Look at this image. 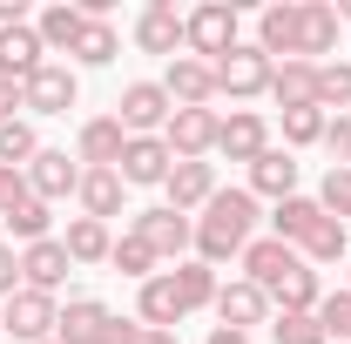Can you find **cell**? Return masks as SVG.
I'll use <instances>...</instances> for the list:
<instances>
[{
    "label": "cell",
    "mask_w": 351,
    "mask_h": 344,
    "mask_svg": "<svg viewBox=\"0 0 351 344\" xmlns=\"http://www.w3.org/2000/svg\"><path fill=\"white\" fill-rule=\"evenodd\" d=\"M176 156L162 135H129V149H122V162H115V175L129 182V189H149V182H169Z\"/></svg>",
    "instance_id": "obj_11"
},
{
    "label": "cell",
    "mask_w": 351,
    "mask_h": 344,
    "mask_svg": "<svg viewBox=\"0 0 351 344\" xmlns=\"http://www.w3.org/2000/svg\"><path fill=\"white\" fill-rule=\"evenodd\" d=\"M210 310H217V317L230 324V331H257V324H270V297H263V291L250 284V277H237V284H223Z\"/></svg>",
    "instance_id": "obj_18"
},
{
    "label": "cell",
    "mask_w": 351,
    "mask_h": 344,
    "mask_svg": "<svg viewBox=\"0 0 351 344\" xmlns=\"http://www.w3.org/2000/svg\"><path fill=\"white\" fill-rule=\"evenodd\" d=\"M317 210L338 216V223H351V169H324V182H317Z\"/></svg>",
    "instance_id": "obj_41"
},
{
    "label": "cell",
    "mask_w": 351,
    "mask_h": 344,
    "mask_svg": "<svg viewBox=\"0 0 351 344\" xmlns=\"http://www.w3.org/2000/svg\"><path fill=\"white\" fill-rule=\"evenodd\" d=\"M270 338L277 344H331L324 324H317V310H277L270 317Z\"/></svg>",
    "instance_id": "obj_36"
},
{
    "label": "cell",
    "mask_w": 351,
    "mask_h": 344,
    "mask_svg": "<svg viewBox=\"0 0 351 344\" xmlns=\"http://www.w3.org/2000/svg\"><path fill=\"white\" fill-rule=\"evenodd\" d=\"M142 344H182V338H176V331H149V324H142Z\"/></svg>",
    "instance_id": "obj_49"
},
{
    "label": "cell",
    "mask_w": 351,
    "mask_h": 344,
    "mask_svg": "<svg viewBox=\"0 0 351 344\" xmlns=\"http://www.w3.org/2000/svg\"><path fill=\"white\" fill-rule=\"evenodd\" d=\"M317 108H351V61H317Z\"/></svg>",
    "instance_id": "obj_37"
},
{
    "label": "cell",
    "mask_w": 351,
    "mask_h": 344,
    "mask_svg": "<svg viewBox=\"0 0 351 344\" xmlns=\"http://www.w3.org/2000/svg\"><path fill=\"white\" fill-rule=\"evenodd\" d=\"M122 175L115 169H82V189H75V203H82V216H95V223H108V216H122Z\"/></svg>",
    "instance_id": "obj_25"
},
{
    "label": "cell",
    "mask_w": 351,
    "mask_h": 344,
    "mask_svg": "<svg viewBox=\"0 0 351 344\" xmlns=\"http://www.w3.org/2000/svg\"><path fill=\"white\" fill-rule=\"evenodd\" d=\"M298 156L291 149H263L257 162H250V196H270V203H284V196H298Z\"/></svg>",
    "instance_id": "obj_19"
},
{
    "label": "cell",
    "mask_w": 351,
    "mask_h": 344,
    "mask_svg": "<svg viewBox=\"0 0 351 344\" xmlns=\"http://www.w3.org/2000/svg\"><path fill=\"white\" fill-rule=\"evenodd\" d=\"M189 310H182V297H176V277L169 270H156L142 291H135V324H149V331H176Z\"/></svg>",
    "instance_id": "obj_15"
},
{
    "label": "cell",
    "mask_w": 351,
    "mask_h": 344,
    "mask_svg": "<svg viewBox=\"0 0 351 344\" xmlns=\"http://www.w3.org/2000/svg\"><path fill=\"white\" fill-rule=\"evenodd\" d=\"M331 47H338V7L331 0H304V54L298 61H317Z\"/></svg>",
    "instance_id": "obj_32"
},
{
    "label": "cell",
    "mask_w": 351,
    "mask_h": 344,
    "mask_svg": "<svg viewBox=\"0 0 351 344\" xmlns=\"http://www.w3.org/2000/svg\"><path fill=\"white\" fill-rule=\"evenodd\" d=\"M75 101H82V82H75L68 61H47V68H34V75L21 82V108H27V115H68Z\"/></svg>",
    "instance_id": "obj_6"
},
{
    "label": "cell",
    "mask_w": 351,
    "mask_h": 344,
    "mask_svg": "<svg viewBox=\"0 0 351 344\" xmlns=\"http://www.w3.org/2000/svg\"><path fill=\"white\" fill-rule=\"evenodd\" d=\"M108 317H115V310H108L101 297H68L61 317H54V338H61V344H95Z\"/></svg>",
    "instance_id": "obj_22"
},
{
    "label": "cell",
    "mask_w": 351,
    "mask_h": 344,
    "mask_svg": "<svg viewBox=\"0 0 351 344\" xmlns=\"http://www.w3.org/2000/svg\"><path fill=\"white\" fill-rule=\"evenodd\" d=\"M27 189H34L41 203H61V196L82 189V162H75L68 149H41V156L27 162Z\"/></svg>",
    "instance_id": "obj_14"
},
{
    "label": "cell",
    "mask_w": 351,
    "mask_h": 344,
    "mask_svg": "<svg viewBox=\"0 0 351 344\" xmlns=\"http://www.w3.org/2000/svg\"><path fill=\"white\" fill-rule=\"evenodd\" d=\"M115 54H122V34H115L108 21H88L82 41H75V61H82V68H108Z\"/></svg>",
    "instance_id": "obj_34"
},
{
    "label": "cell",
    "mask_w": 351,
    "mask_h": 344,
    "mask_svg": "<svg viewBox=\"0 0 351 344\" xmlns=\"http://www.w3.org/2000/svg\"><path fill=\"white\" fill-rule=\"evenodd\" d=\"M203 344H257V338H250V331H230V324H217V331H210Z\"/></svg>",
    "instance_id": "obj_48"
},
{
    "label": "cell",
    "mask_w": 351,
    "mask_h": 344,
    "mask_svg": "<svg viewBox=\"0 0 351 344\" xmlns=\"http://www.w3.org/2000/svg\"><path fill=\"white\" fill-rule=\"evenodd\" d=\"M27 196H34V189H27V169H0V216H14Z\"/></svg>",
    "instance_id": "obj_43"
},
{
    "label": "cell",
    "mask_w": 351,
    "mask_h": 344,
    "mask_svg": "<svg viewBox=\"0 0 351 344\" xmlns=\"http://www.w3.org/2000/svg\"><path fill=\"white\" fill-rule=\"evenodd\" d=\"M217 135H223L217 108H176L169 129H162V142H169L176 162H210V156H217Z\"/></svg>",
    "instance_id": "obj_5"
},
{
    "label": "cell",
    "mask_w": 351,
    "mask_h": 344,
    "mask_svg": "<svg viewBox=\"0 0 351 344\" xmlns=\"http://www.w3.org/2000/svg\"><path fill=\"white\" fill-rule=\"evenodd\" d=\"M210 68H217V95H230V101H257V95H270V75H277V61H270L257 41H237L223 61H210Z\"/></svg>",
    "instance_id": "obj_3"
},
{
    "label": "cell",
    "mask_w": 351,
    "mask_h": 344,
    "mask_svg": "<svg viewBox=\"0 0 351 344\" xmlns=\"http://www.w3.org/2000/svg\"><path fill=\"white\" fill-rule=\"evenodd\" d=\"M54 317H61V304L47 297V291H14V297L0 304V338H14V344H47L54 338Z\"/></svg>",
    "instance_id": "obj_4"
},
{
    "label": "cell",
    "mask_w": 351,
    "mask_h": 344,
    "mask_svg": "<svg viewBox=\"0 0 351 344\" xmlns=\"http://www.w3.org/2000/svg\"><path fill=\"white\" fill-rule=\"evenodd\" d=\"M135 47L176 61V47H182V14H176V0H149V7L135 14Z\"/></svg>",
    "instance_id": "obj_16"
},
{
    "label": "cell",
    "mask_w": 351,
    "mask_h": 344,
    "mask_svg": "<svg viewBox=\"0 0 351 344\" xmlns=\"http://www.w3.org/2000/svg\"><path fill=\"white\" fill-rule=\"evenodd\" d=\"M135 236L156 250V257H169V263H182V250L196 243V216H182V210H169V203H156V210H135V223H129Z\"/></svg>",
    "instance_id": "obj_7"
},
{
    "label": "cell",
    "mask_w": 351,
    "mask_h": 344,
    "mask_svg": "<svg viewBox=\"0 0 351 344\" xmlns=\"http://www.w3.org/2000/svg\"><path fill=\"white\" fill-rule=\"evenodd\" d=\"M34 68H47V47H41V34H34V21H21V27H0V75L27 82Z\"/></svg>",
    "instance_id": "obj_21"
},
{
    "label": "cell",
    "mask_w": 351,
    "mask_h": 344,
    "mask_svg": "<svg viewBox=\"0 0 351 344\" xmlns=\"http://www.w3.org/2000/svg\"><path fill=\"white\" fill-rule=\"evenodd\" d=\"M317 324H324V338H331V344H351V291H324Z\"/></svg>",
    "instance_id": "obj_40"
},
{
    "label": "cell",
    "mask_w": 351,
    "mask_h": 344,
    "mask_svg": "<svg viewBox=\"0 0 351 344\" xmlns=\"http://www.w3.org/2000/svg\"><path fill=\"white\" fill-rule=\"evenodd\" d=\"M345 291H351V257H345Z\"/></svg>",
    "instance_id": "obj_50"
},
{
    "label": "cell",
    "mask_w": 351,
    "mask_h": 344,
    "mask_svg": "<svg viewBox=\"0 0 351 344\" xmlns=\"http://www.w3.org/2000/svg\"><path fill=\"white\" fill-rule=\"evenodd\" d=\"M27 21V0H0V27H21Z\"/></svg>",
    "instance_id": "obj_47"
},
{
    "label": "cell",
    "mask_w": 351,
    "mask_h": 344,
    "mask_svg": "<svg viewBox=\"0 0 351 344\" xmlns=\"http://www.w3.org/2000/svg\"><path fill=\"white\" fill-rule=\"evenodd\" d=\"M82 27H88V14H82V7H68V0L41 7V21H34V34H41V47H47V54H75Z\"/></svg>",
    "instance_id": "obj_26"
},
{
    "label": "cell",
    "mask_w": 351,
    "mask_h": 344,
    "mask_svg": "<svg viewBox=\"0 0 351 344\" xmlns=\"http://www.w3.org/2000/svg\"><path fill=\"white\" fill-rule=\"evenodd\" d=\"M169 277H176V297H182V310H203V304H217V291H223L217 270H210L203 257H182Z\"/></svg>",
    "instance_id": "obj_30"
},
{
    "label": "cell",
    "mask_w": 351,
    "mask_h": 344,
    "mask_svg": "<svg viewBox=\"0 0 351 344\" xmlns=\"http://www.w3.org/2000/svg\"><path fill=\"white\" fill-rule=\"evenodd\" d=\"M162 95H169L176 108H210L217 101V68L196 61V54H176L169 68H162Z\"/></svg>",
    "instance_id": "obj_10"
},
{
    "label": "cell",
    "mask_w": 351,
    "mask_h": 344,
    "mask_svg": "<svg viewBox=\"0 0 351 344\" xmlns=\"http://www.w3.org/2000/svg\"><path fill=\"white\" fill-rule=\"evenodd\" d=\"M176 115V101L162 95V82H129L122 88V101H115V122L129 135H162Z\"/></svg>",
    "instance_id": "obj_8"
},
{
    "label": "cell",
    "mask_w": 351,
    "mask_h": 344,
    "mask_svg": "<svg viewBox=\"0 0 351 344\" xmlns=\"http://www.w3.org/2000/svg\"><path fill=\"white\" fill-rule=\"evenodd\" d=\"M95 344H142V324H135V317H108Z\"/></svg>",
    "instance_id": "obj_45"
},
{
    "label": "cell",
    "mask_w": 351,
    "mask_h": 344,
    "mask_svg": "<svg viewBox=\"0 0 351 344\" xmlns=\"http://www.w3.org/2000/svg\"><path fill=\"white\" fill-rule=\"evenodd\" d=\"M250 230H257V196H250V189H217V196L203 203V216H196V243H189V250L217 270V263L250 250Z\"/></svg>",
    "instance_id": "obj_1"
},
{
    "label": "cell",
    "mask_w": 351,
    "mask_h": 344,
    "mask_svg": "<svg viewBox=\"0 0 351 344\" xmlns=\"http://www.w3.org/2000/svg\"><path fill=\"white\" fill-rule=\"evenodd\" d=\"M162 196H169V210H203L210 196H217V162H176L169 182H162Z\"/></svg>",
    "instance_id": "obj_20"
},
{
    "label": "cell",
    "mask_w": 351,
    "mask_h": 344,
    "mask_svg": "<svg viewBox=\"0 0 351 344\" xmlns=\"http://www.w3.org/2000/svg\"><path fill=\"white\" fill-rule=\"evenodd\" d=\"M298 257H304L311 270H317V263H345V257H351L345 223H338V216H317V223L304 230V243H298Z\"/></svg>",
    "instance_id": "obj_29"
},
{
    "label": "cell",
    "mask_w": 351,
    "mask_h": 344,
    "mask_svg": "<svg viewBox=\"0 0 351 344\" xmlns=\"http://www.w3.org/2000/svg\"><path fill=\"white\" fill-rule=\"evenodd\" d=\"M108 263H115V270H122V277H135V284H149V277H156V250H149V243H142V236H115V250H108Z\"/></svg>",
    "instance_id": "obj_35"
},
{
    "label": "cell",
    "mask_w": 351,
    "mask_h": 344,
    "mask_svg": "<svg viewBox=\"0 0 351 344\" xmlns=\"http://www.w3.org/2000/svg\"><path fill=\"white\" fill-rule=\"evenodd\" d=\"M257 47L270 61H298L304 54V0H277L257 14Z\"/></svg>",
    "instance_id": "obj_9"
},
{
    "label": "cell",
    "mask_w": 351,
    "mask_h": 344,
    "mask_svg": "<svg viewBox=\"0 0 351 344\" xmlns=\"http://www.w3.org/2000/svg\"><path fill=\"white\" fill-rule=\"evenodd\" d=\"M122 149H129V129H122L115 115H95V122H82V135H75V162H82V169H115Z\"/></svg>",
    "instance_id": "obj_13"
},
{
    "label": "cell",
    "mask_w": 351,
    "mask_h": 344,
    "mask_svg": "<svg viewBox=\"0 0 351 344\" xmlns=\"http://www.w3.org/2000/svg\"><path fill=\"white\" fill-rule=\"evenodd\" d=\"M263 149H270V122H263L257 108H237V115H223L217 156H230V162H257Z\"/></svg>",
    "instance_id": "obj_17"
},
{
    "label": "cell",
    "mask_w": 351,
    "mask_h": 344,
    "mask_svg": "<svg viewBox=\"0 0 351 344\" xmlns=\"http://www.w3.org/2000/svg\"><path fill=\"white\" fill-rule=\"evenodd\" d=\"M324 149H331V169H351V115L324 122Z\"/></svg>",
    "instance_id": "obj_42"
},
{
    "label": "cell",
    "mask_w": 351,
    "mask_h": 344,
    "mask_svg": "<svg viewBox=\"0 0 351 344\" xmlns=\"http://www.w3.org/2000/svg\"><path fill=\"white\" fill-rule=\"evenodd\" d=\"M237 263H243V277H250L257 291H270V284H277L291 263H304V257H298L291 243H277V236H250V250H243Z\"/></svg>",
    "instance_id": "obj_23"
},
{
    "label": "cell",
    "mask_w": 351,
    "mask_h": 344,
    "mask_svg": "<svg viewBox=\"0 0 351 344\" xmlns=\"http://www.w3.org/2000/svg\"><path fill=\"white\" fill-rule=\"evenodd\" d=\"M270 95H277V108H317V61H277Z\"/></svg>",
    "instance_id": "obj_27"
},
{
    "label": "cell",
    "mask_w": 351,
    "mask_h": 344,
    "mask_svg": "<svg viewBox=\"0 0 351 344\" xmlns=\"http://www.w3.org/2000/svg\"><path fill=\"white\" fill-rule=\"evenodd\" d=\"M68 270H75V257H68L61 236H41V243L21 250V284H27V291H47V297H54V291L68 284Z\"/></svg>",
    "instance_id": "obj_12"
},
{
    "label": "cell",
    "mask_w": 351,
    "mask_h": 344,
    "mask_svg": "<svg viewBox=\"0 0 351 344\" xmlns=\"http://www.w3.org/2000/svg\"><path fill=\"white\" fill-rule=\"evenodd\" d=\"M61 243H68V257H75V263H108V250H115V230H108V223H95V216H68Z\"/></svg>",
    "instance_id": "obj_28"
},
{
    "label": "cell",
    "mask_w": 351,
    "mask_h": 344,
    "mask_svg": "<svg viewBox=\"0 0 351 344\" xmlns=\"http://www.w3.org/2000/svg\"><path fill=\"white\" fill-rule=\"evenodd\" d=\"M14 108H21V82L0 75V122H14Z\"/></svg>",
    "instance_id": "obj_46"
},
{
    "label": "cell",
    "mask_w": 351,
    "mask_h": 344,
    "mask_svg": "<svg viewBox=\"0 0 351 344\" xmlns=\"http://www.w3.org/2000/svg\"><path fill=\"white\" fill-rule=\"evenodd\" d=\"M263 297H270V310H317V304H324V284H317V270H311V263H291Z\"/></svg>",
    "instance_id": "obj_24"
},
{
    "label": "cell",
    "mask_w": 351,
    "mask_h": 344,
    "mask_svg": "<svg viewBox=\"0 0 351 344\" xmlns=\"http://www.w3.org/2000/svg\"><path fill=\"white\" fill-rule=\"evenodd\" d=\"M47 344H61V338H47Z\"/></svg>",
    "instance_id": "obj_51"
},
{
    "label": "cell",
    "mask_w": 351,
    "mask_h": 344,
    "mask_svg": "<svg viewBox=\"0 0 351 344\" xmlns=\"http://www.w3.org/2000/svg\"><path fill=\"white\" fill-rule=\"evenodd\" d=\"M324 108H284V149H311V142H324Z\"/></svg>",
    "instance_id": "obj_39"
},
{
    "label": "cell",
    "mask_w": 351,
    "mask_h": 344,
    "mask_svg": "<svg viewBox=\"0 0 351 344\" xmlns=\"http://www.w3.org/2000/svg\"><path fill=\"white\" fill-rule=\"evenodd\" d=\"M317 216H324V210H317V196H284V203L270 210V236L298 250V243H304V230L317 223Z\"/></svg>",
    "instance_id": "obj_31"
},
{
    "label": "cell",
    "mask_w": 351,
    "mask_h": 344,
    "mask_svg": "<svg viewBox=\"0 0 351 344\" xmlns=\"http://www.w3.org/2000/svg\"><path fill=\"white\" fill-rule=\"evenodd\" d=\"M182 47L196 61H223L237 47V0H203L182 14Z\"/></svg>",
    "instance_id": "obj_2"
},
{
    "label": "cell",
    "mask_w": 351,
    "mask_h": 344,
    "mask_svg": "<svg viewBox=\"0 0 351 344\" xmlns=\"http://www.w3.org/2000/svg\"><path fill=\"white\" fill-rule=\"evenodd\" d=\"M34 156H41V135H34V122H27V115L0 122V169H27Z\"/></svg>",
    "instance_id": "obj_33"
},
{
    "label": "cell",
    "mask_w": 351,
    "mask_h": 344,
    "mask_svg": "<svg viewBox=\"0 0 351 344\" xmlns=\"http://www.w3.org/2000/svg\"><path fill=\"white\" fill-rule=\"evenodd\" d=\"M0 223H7V236H21V250H27V243H41V236H47V223H54V216H47V203H41V196H27L21 210H14V216H0Z\"/></svg>",
    "instance_id": "obj_38"
},
{
    "label": "cell",
    "mask_w": 351,
    "mask_h": 344,
    "mask_svg": "<svg viewBox=\"0 0 351 344\" xmlns=\"http://www.w3.org/2000/svg\"><path fill=\"white\" fill-rule=\"evenodd\" d=\"M14 291H21V250H14V243H0V304L14 297Z\"/></svg>",
    "instance_id": "obj_44"
}]
</instances>
